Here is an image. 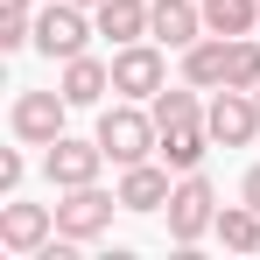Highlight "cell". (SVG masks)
Instances as JSON below:
<instances>
[{
	"label": "cell",
	"mask_w": 260,
	"mask_h": 260,
	"mask_svg": "<svg viewBox=\"0 0 260 260\" xmlns=\"http://www.w3.org/2000/svg\"><path fill=\"white\" fill-rule=\"evenodd\" d=\"M99 148H106V162H148V148H162V127H155V113H141V106H106L99 113Z\"/></svg>",
	"instance_id": "1"
},
{
	"label": "cell",
	"mask_w": 260,
	"mask_h": 260,
	"mask_svg": "<svg viewBox=\"0 0 260 260\" xmlns=\"http://www.w3.org/2000/svg\"><path fill=\"white\" fill-rule=\"evenodd\" d=\"M99 36V21H85V7L78 0H56L36 14V49H43L49 63H71V56H85V43Z\"/></svg>",
	"instance_id": "2"
},
{
	"label": "cell",
	"mask_w": 260,
	"mask_h": 260,
	"mask_svg": "<svg viewBox=\"0 0 260 260\" xmlns=\"http://www.w3.org/2000/svg\"><path fill=\"white\" fill-rule=\"evenodd\" d=\"M211 225H218V190L190 169V176L169 190V239H176V246H190V239H204Z\"/></svg>",
	"instance_id": "3"
},
{
	"label": "cell",
	"mask_w": 260,
	"mask_h": 260,
	"mask_svg": "<svg viewBox=\"0 0 260 260\" xmlns=\"http://www.w3.org/2000/svg\"><path fill=\"white\" fill-rule=\"evenodd\" d=\"M204 127H211L218 148H246L260 134V106H253V91H239V85H218L211 99H204Z\"/></svg>",
	"instance_id": "4"
},
{
	"label": "cell",
	"mask_w": 260,
	"mask_h": 260,
	"mask_svg": "<svg viewBox=\"0 0 260 260\" xmlns=\"http://www.w3.org/2000/svg\"><path fill=\"white\" fill-rule=\"evenodd\" d=\"M113 211H127V204L106 197L99 183H78V190H63V204H56V232H63V239H99V232H113Z\"/></svg>",
	"instance_id": "5"
},
{
	"label": "cell",
	"mask_w": 260,
	"mask_h": 260,
	"mask_svg": "<svg viewBox=\"0 0 260 260\" xmlns=\"http://www.w3.org/2000/svg\"><path fill=\"white\" fill-rule=\"evenodd\" d=\"M169 85V63H162V49L148 43H120V56H113V91H127V99H155V91Z\"/></svg>",
	"instance_id": "6"
},
{
	"label": "cell",
	"mask_w": 260,
	"mask_h": 260,
	"mask_svg": "<svg viewBox=\"0 0 260 260\" xmlns=\"http://www.w3.org/2000/svg\"><path fill=\"white\" fill-rule=\"evenodd\" d=\"M63 113H71V99L63 91H21L14 99V141H28V148H49L56 134H63Z\"/></svg>",
	"instance_id": "7"
},
{
	"label": "cell",
	"mask_w": 260,
	"mask_h": 260,
	"mask_svg": "<svg viewBox=\"0 0 260 260\" xmlns=\"http://www.w3.org/2000/svg\"><path fill=\"white\" fill-rule=\"evenodd\" d=\"M99 162H106V148H99V134L91 141H71V134H56L43 155V169L56 190H78V183H99Z\"/></svg>",
	"instance_id": "8"
},
{
	"label": "cell",
	"mask_w": 260,
	"mask_h": 260,
	"mask_svg": "<svg viewBox=\"0 0 260 260\" xmlns=\"http://www.w3.org/2000/svg\"><path fill=\"white\" fill-rule=\"evenodd\" d=\"M49 232H56V211H49V204H7V211H0V246L21 253V260L43 253Z\"/></svg>",
	"instance_id": "9"
},
{
	"label": "cell",
	"mask_w": 260,
	"mask_h": 260,
	"mask_svg": "<svg viewBox=\"0 0 260 260\" xmlns=\"http://www.w3.org/2000/svg\"><path fill=\"white\" fill-rule=\"evenodd\" d=\"M91 21L106 43H141V36H155V0H99Z\"/></svg>",
	"instance_id": "10"
},
{
	"label": "cell",
	"mask_w": 260,
	"mask_h": 260,
	"mask_svg": "<svg viewBox=\"0 0 260 260\" xmlns=\"http://www.w3.org/2000/svg\"><path fill=\"white\" fill-rule=\"evenodd\" d=\"M169 162H162V169H155V162H134L127 176H120V204H127V211H169Z\"/></svg>",
	"instance_id": "11"
},
{
	"label": "cell",
	"mask_w": 260,
	"mask_h": 260,
	"mask_svg": "<svg viewBox=\"0 0 260 260\" xmlns=\"http://www.w3.org/2000/svg\"><path fill=\"white\" fill-rule=\"evenodd\" d=\"M204 36V0H155V43L190 49Z\"/></svg>",
	"instance_id": "12"
},
{
	"label": "cell",
	"mask_w": 260,
	"mask_h": 260,
	"mask_svg": "<svg viewBox=\"0 0 260 260\" xmlns=\"http://www.w3.org/2000/svg\"><path fill=\"white\" fill-rule=\"evenodd\" d=\"M63 99H71V106H99V99H106V91H113V63H99V56H71V63H63Z\"/></svg>",
	"instance_id": "13"
},
{
	"label": "cell",
	"mask_w": 260,
	"mask_h": 260,
	"mask_svg": "<svg viewBox=\"0 0 260 260\" xmlns=\"http://www.w3.org/2000/svg\"><path fill=\"white\" fill-rule=\"evenodd\" d=\"M183 78H190L197 91H218V85H225V36H211V28H204L197 43L183 49Z\"/></svg>",
	"instance_id": "14"
},
{
	"label": "cell",
	"mask_w": 260,
	"mask_h": 260,
	"mask_svg": "<svg viewBox=\"0 0 260 260\" xmlns=\"http://www.w3.org/2000/svg\"><path fill=\"white\" fill-rule=\"evenodd\" d=\"M204 148H211V127H204V120H190V127H162V162H169L176 176L197 169V162H204Z\"/></svg>",
	"instance_id": "15"
},
{
	"label": "cell",
	"mask_w": 260,
	"mask_h": 260,
	"mask_svg": "<svg viewBox=\"0 0 260 260\" xmlns=\"http://www.w3.org/2000/svg\"><path fill=\"white\" fill-rule=\"evenodd\" d=\"M148 113H155V127H190V120H204V99H197V85L183 78V85H162L155 99H148Z\"/></svg>",
	"instance_id": "16"
},
{
	"label": "cell",
	"mask_w": 260,
	"mask_h": 260,
	"mask_svg": "<svg viewBox=\"0 0 260 260\" xmlns=\"http://www.w3.org/2000/svg\"><path fill=\"white\" fill-rule=\"evenodd\" d=\"M211 232L225 239V246H232V253H260V211L246 204V197H239V204H225Z\"/></svg>",
	"instance_id": "17"
},
{
	"label": "cell",
	"mask_w": 260,
	"mask_h": 260,
	"mask_svg": "<svg viewBox=\"0 0 260 260\" xmlns=\"http://www.w3.org/2000/svg\"><path fill=\"white\" fill-rule=\"evenodd\" d=\"M253 21H260V0H204V28L211 36H253Z\"/></svg>",
	"instance_id": "18"
},
{
	"label": "cell",
	"mask_w": 260,
	"mask_h": 260,
	"mask_svg": "<svg viewBox=\"0 0 260 260\" xmlns=\"http://www.w3.org/2000/svg\"><path fill=\"white\" fill-rule=\"evenodd\" d=\"M225 85H239V91L260 85V43L253 36H232V43H225Z\"/></svg>",
	"instance_id": "19"
},
{
	"label": "cell",
	"mask_w": 260,
	"mask_h": 260,
	"mask_svg": "<svg viewBox=\"0 0 260 260\" xmlns=\"http://www.w3.org/2000/svg\"><path fill=\"white\" fill-rule=\"evenodd\" d=\"M21 43H36V14H28V0H0V49Z\"/></svg>",
	"instance_id": "20"
},
{
	"label": "cell",
	"mask_w": 260,
	"mask_h": 260,
	"mask_svg": "<svg viewBox=\"0 0 260 260\" xmlns=\"http://www.w3.org/2000/svg\"><path fill=\"white\" fill-rule=\"evenodd\" d=\"M0 190H7V197H14V190H21V155H14V148H7V155H0Z\"/></svg>",
	"instance_id": "21"
},
{
	"label": "cell",
	"mask_w": 260,
	"mask_h": 260,
	"mask_svg": "<svg viewBox=\"0 0 260 260\" xmlns=\"http://www.w3.org/2000/svg\"><path fill=\"white\" fill-rule=\"evenodd\" d=\"M239 197H246V204H253V211H260V162H253V169H246V183H239Z\"/></svg>",
	"instance_id": "22"
},
{
	"label": "cell",
	"mask_w": 260,
	"mask_h": 260,
	"mask_svg": "<svg viewBox=\"0 0 260 260\" xmlns=\"http://www.w3.org/2000/svg\"><path fill=\"white\" fill-rule=\"evenodd\" d=\"M78 7H99V0H78Z\"/></svg>",
	"instance_id": "23"
},
{
	"label": "cell",
	"mask_w": 260,
	"mask_h": 260,
	"mask_svg": "<svg viewBox=\"0 0 260 260\" xmlns=\"http://www.w3.org/2000/svg\"><path fill=\"white\" fill-rule=\"evenodd\" d=\"M253 106H260V85H253Z\"/></svg>",
	"instance_id": "24"
}]
</instances>
